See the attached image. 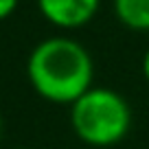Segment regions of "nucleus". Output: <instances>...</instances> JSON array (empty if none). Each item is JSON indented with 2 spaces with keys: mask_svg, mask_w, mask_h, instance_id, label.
I'll return each instance as SVG.
<instances>
[{
  "mask_svg": "<svg viewBox=\"0 0 149 149\" xmlns=\"http://www.w3.org/2000/svg\"><path fill=\"white\" fill-rule=\"evenodd\" d=\"M31 88L57 105H72L92 88L94 64L88 48L72 37H48L31 51L26 61Z\"/></svg>",
  "mask_w": 149,
  "mask_h": 149,
  "instance_id": "nucleus-1",
  "label": "nucleus"
},
{
  "mask_svg": "<svg viewBox=\"0 0 149 149\" xmlns=\"http://www.w3.org/2000/svg\"><path fill=\"white\" fill-rule=\"evenodd\" d=\"M70 127L90 147H114L132 127V107L121 92L92 86L70 105Z\"/></svg>",
  "mask_w": 149,
  "mask_h": 149,
  "instance_id": "nucleus-2",
  "label": "nucleus"
},
{
  "mask_svg": "<svg viewBox=\"0 0 149 149\" xmlns=\"http://www.w3.org/2000/svg\"><path fill=\"white\" fill-rule=\"evenodd\" d=\"M101 0H37L46 22L57 29H81L97 15Z\"/></svg>",
  "mask_w": 149,
  "mask_h": 149,
  "instance_id": "nucleus-3",
  "label": "nucleus"
},
{
  "mask_svg": "<svg viewBox=\"0 0 149 149\" xmlns=\"http://www.w3.org/2000/svg\"><path fill=\"white\" fill-rule=\"evenodd\" d=\"M114 15L132 31H149V0H112Z\"/></svg>",
  "mask_w": 149,
  "mask_h": 149,
  "instance_id": "nucleus-4",
  "label": "nucleus"
},
{
  "mask_svg": "<svg viewBox=\"0 0 149 149\" xmlns=\"http://www.w3.org/2000/svg\"><path fill=\"white\" fill-rule=\"evenodd\" d=\"M18 9V0H0V20H7Z\"/></svg>",
  "mask_w": 149,
  "mask_h": 149,
  "instance_id": "nucleus-5",
  "label": "nucleus"
},
{
  "mask_svg": "<svg viewBox=\"0 0 149 149\" xmlns=\"http://www.w3.org/2000/svg\"><path fill=\"white\" fill-rule=\"evenodd\" d=\"M143 74H145V79H147V84H149V48L143 55Z\"/></svg>",
  "mask_w": 149,
  "mask_h": 149,
  "instance_id": "nucleus-6",
  "label": "nucleus"
},
{
  "mask_svg": "<svg viewBox=\"0 0 149 149\" xmlns=\"http://www.w3.org/2000/svg\"><path fill=\"white\" fill-rule=\"evenodd\" d=\"M2 132H5V123H2V116H0V140H2Z\"/></svg>",
  "mask_w": 149,
  "mask_h": 149,
  "instance_id": "nucleus-7",
  "label": "nucleus"
},
{
  "mask_svg": "<svg viewBox=\"0 0 149 149\" xmlns=\"http://www.w3.org/2000/svg\"><path fill=\"white\" fill-rule=\"evenodd\" d=\"M15 149H22V147H15Z\"/></svg>",
  "mask_w": 149,
  "mask_h": 149,
  "instance_id": "nucleus-8",
  "label": "nucleus"
}]
</instances>
